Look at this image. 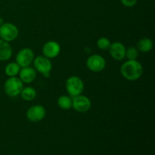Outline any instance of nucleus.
<instances>
[{"label": "nucleus", "instance_id": "8", "mask_svg": "<svg viewBox=\"0 0 155 155\" xmlns=\"http://www.w3.org/2000/svg\"><path fill=\"white\" fill-rule=\"evenodd\" d=\"M34 52L30 48H24L20 50L16 55V63L21 68L28 67L33 63Z\"/></svg>", "mask_w": 155, "mask_h": 155}, {"label": "nucleus", "instance_id": "1", "mask_svg": "<svg viewBox=\"0 0 155 155\" xmlns=\"http://www.w3.org/2000/svg\"><path fill=\"white\" fill-rule=\"evenodd\" d=\"M120 74L129 81H135L143 74V67L137 60H127L120 67Z\"/></svg>", "mask_w": 155, "mask_h": 155}, {"label": "nucleus", "instance_id": "12", "mask_svg": "<svg viewBox=\"0 0 155 155\" xmlns=\"http://www.w3.org/2000/svg\"><path fill=\"white\" fill-rule=\"evenodd\" d=\"M19 79L22 81L23 83H31L35 80L36 77V70L31 67H24L21 68L18 74Z\"/></svg>", "mask_w": 155, "mask_h": 155}, {"label": "nucleus", "instance_id": "3", "mask_svg": "<svg viewBox=\"0 0 155 155\" xmlns=\"http://www.w3.org/2000/svg\"><path fill=\"white\" fill-rule=\"evenodd\" d=\"M24 88L22 81L19 77H9L4 83V92L8 96L16 97L21 94Z\"/></svg>", "mask_w": 155, "mask_h": 155}, {"label": "nucleus", "instance_id": "21", "mask_svg": "<svg viewBox=\"0 0 155 155\" xmlns=\"http://www.w3.org/2000/svg\"><path fill=\"white\" fill-rule=\"evenodd\" d=\"M4 20H3V18H1V17H0V27H1L2 25L3 24H4Z\"/></svg>", "mask_w": 155, "mask_h": 155}, {"label": "nucleus", "instance_id": "2", "mask_svg": "<svg viewBox=\"0 0 155 155\" xmlns=\"http://www.w3.org/2000/svg\"><path fill=\"white\" fill-rule=\"evenodd\" d=\"M65 87L68 93L74 98L83 93L84 90V83L80 77L71 76L66 80Z\"/></svg>", "mask_w": 155, "mask_h": 155}, {"label": "nucleus", "instance_id": "18", "mask_svg": "<svg viewBox=\"0 0 155 155\" xmlns=\"http://www.w3.org/2000/svg\"><path fill=\"white\" fill-rule=\"evenodd\" d=\"M139 50L136 48V47H129L126 49V56L128 60H136L139 57Z\"/></svg>", "mask_w": 155, "mask_h": 155}, {"label": "nucleus", "instance_id": "4", "mask_svg": "<svg viewBox=\"0 0 155 155\" xmlns=\"http://www.w3.org/2000/svg\"><path fill=\"white\" fill-rule=\"evenodd\" d=\"M33 65L36 71L40 73L45 77H48L52 69V64L51 60L44 55L37 56L33 59Z\"/></svg>", "mask_w": 155, "mask_h": 155}, {"label": "nucleus", "instance_id": "5", "mask_svg": "<svg viewBox=\"0 0 155 155\" xmlns=\"http://www.w3.org/2000/svg\"><path fill=\"white\" fill-rule=\"evenodd\" d=\"M19 34L18 28L12 23H4L0 27V39L8 42H12L18 38Z\"/></svg>", "mask_w": 155, "mask_h": 155}, {"label": "nucleus", "instance_id": "20", "mask_svg": "<svg viewBox=\"0 0 155 155\" xmlns=\"http://www.w3.org/2000/svg\"><path fill=\"white\" fill-rule=\"evenodd\" d=\"M138 0H120V2L123 5L127 8H132L135 6L137 3Z\"/></svg>", "mask_w": 155, "mask_h": 155}, {"label": "nucleus", "instance_id": "6", "mask_svg": "<svg viewBox=\"0 0 155 155\" xmlns=\"http://www.w3.org/2000/svg\"><path fill=\"white\" fill-rule=\"evenodd\" d=\"M86 67L92 72H101L105 68L106 61L100 54H92L86 60Z\"/></svg>", "mask_w": 155, "mask_h": 155}, {"label": "nucleus", "instance_id": "22", "mask_svg": "<svg viewBox=\"0 0 155 155\" xmlns=\"http://www.w3.org/2000/svg\"><path fill=\"white\" fill-rule=\"evenodd\" d=\"M17 155H20V154H17Z\"/></svg>", "mask_w": 155, "mask_h": 155}, {"label": "nucleus", "instance_id": "15", "mask_svg": "<svg viewBox=\"0 0 155 155\" xmlns=\"http://www.w3.org/2000/svg\"><path fill=\"white\" fill-rule=\"evenodd\" d=\"M20 95L24 101H31L36 98V91L34 88L31 87V86H27V87L23 88Z\"/></svg>", "mask_w": 155, "mask_h": 155}, {"label": "nucleus", "instance_id": "19", "mask_svg": "<svg viewBox=\"0 0 155 155\" xmlns=\"http://www.w3.org/2000/svg\"><path fill=\"white\" fill-rule=\"evenodd\" d=\"M110 44V39L106 37H101L97 40V46L101 50H108Z\"/></svg>", "mask_w": 155, "mask_h": 155}, {"label": "nucleus", "instance_id": "11", "mask_svg": "<svg viewBox=\"0 0 155 155\" xmlns=\"http://www.w3.org/2000/svg\"><path fill=\"white\" fill-rule=\"evenodd\" d=\"M126 49L125 45L120 42H114L110 44L109 47V53L113 59L116 61H122L125 58Z\"/></svg>", "mask_w": 155, "mask_h": 155}, {"label": "nucleus", "instance_id": "14", "mask_svg": "<svg viewBox=\"0 0 155 155\" xmlns=\"http://www.w3.org/2000/svg\"><path fill=\"white\" fill-rule=\"evenodd\" d=\"M152 40L149 38H142L138 41L136 44V48L139 50V51L143 53H147L151 51L153 48Z\"/></svg>", "mask_w": 155, "mask_h": 155}, {"label": "nucleus", "instance_id": "16", "mask_svg": "<svg viewBox=\"0 0 155 155\" xmlns=\"http://www.w3.org/2000/svg\"><path fill=\"white\" fill-rule=\"evenodd\" d=\"M21 68V67L16 62H11L8 64L5 68V73L9 77H17V75L19 74Z\"/></svg>", "mask_w": 155, "mask_h": 155}, {"label": "nucleus", "instance_id": "10", "mask_svg": "<svg viewBox=\"0 0 155 155\" xmlns=\"http://www.w3.org/2000/svg\"><path fill=\"white\" fill-rule=\"evenodd\" d=\"M61 52V45L55 41H48L42 46V54L45 57L51 59L54 58Z\"/></svg>", "mask_w": 155, "mask_h": 155}, {"label": "nucleus", "instance_id": "13", "mask_svg": "<svg viewBox=\"0 0 155 155\" xmlns=\"http://www.w3.org/2000/svg\"><path fill=\"white\" fill-rule=\"evenodd\" d=\"M13 50L9 42L0 39V61H5L12 56Z\"/></svg>", "mask_w": 155, "mask_h": 155}, {"label": "nucleus", "instance_id": "17", "mask_svg": "<svg viewBox=\"0 0 155 155\" xmlns=\"http://www.w3.org/2000/svg\"><path fill=\"white\" fill-rule=\"evenodd\" d=\"M57 104L62 110H69L72 108V98H71V97L68 95H61L58 98Z\"/></svg>", "mask_w": 155, "mask_h": 155}, {"label": "nucleus", "instance_id": "7", "mask_svg": "<svg viewBox=\"0 0 155 155\" xmlns=\"http://www.w3.org/2000/svg\"><path fill=\"white\" fill-rule=\"evenodd\" d=\"M46 115V110L40 104H35L31 106L26 113L27 120L30 122L37 123L42 120Z\"/></svg>", "mask_w": 155, "mask_h": 155}, {"label": "nucleus", "instance_id": "9", "mask_svg": "<svg viewBox=\"0 0 155 155\" xmlns=\"http://www.w3.org/2000/svg\"><path fill=\"white\" fill-rule=\"evenodd\" d=\"M92 106L91 100L86 95H77L72 99V108L80 113L87 112Z\"/></svg>", "mask_w": 155, "mask_h": 155}]
</instances>
